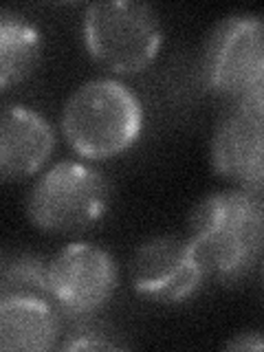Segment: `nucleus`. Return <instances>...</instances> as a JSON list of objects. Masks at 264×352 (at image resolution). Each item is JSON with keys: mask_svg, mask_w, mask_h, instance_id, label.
I'll return each instance as SVG.
<instances>
[{"mask_svg": "<svg viewBox=\"0 0 264 352\" xmlns=\"http://www.w3.org/2000/svg\"><path fill=\"white\" fill-rule=\"evenodd\" d=\"M55 148V132L38 110L11 104L0 117V174L7 183L38 174Z\"/></svg>", "mask_w": 264, "mask_h": 352, "instance_id": "obj_9", "label": "nucleus"}, {"mask_svg": "<svg viewBox=\"0 0 264 352\" xmlns=\"http://www.w3.org/2000/svg\"><path fill=\"white\" fill-rule=\"evenodd\" d=\"M236 104L264 124V69L249 82V86L236 99Z\"/></svg>", "mask_w": 264, "mask_h": 352, "instance_id": "obj_14", "label": "nucleus"}, {"mask_svg": "<svg viewBox=\"0 0 264 352\" xmlns=\"http://www.w3.org/2000/svg\"><path fill=\"white\" fill-rule=\"evenodd\" d=\"M139 97L110 77H95L66 99L62 132L69 146L84 159H113L130 150L143 130Z\"/></svg>", "mask_w": 264, "mask_h": 352, "instance_id": "obj_2", "label": "nucleus"}, {"mask_svg": "<svg viewBox=\"0 0 264 352\" xmlns=\"http://www.w3.org/2000/svg\"><path fill=\"white\" fill-rule=\"evenodd\" d=\"M82 38L93 60L115 73L135 75L157 60L163 27L146 3L102 0L86 7Z\"/></svg>", "mask_w": 264, "mask_h": 352, "instance_id": "obj_3", "label": "nucleus"}, {"mask_svg": "<svg viewBox=\"0 0 264 352\" xmlns=\"http://www.w3.org/2000/svg\"><path fill=\"white\" fill-rule=\"evenodd\" d=\"M42 36L38 27L14 11L0 14V86L20 84L40 62Z\"/></svg>", "mask_w": 264, "mask_h": 352, "instance_id": "obj_11", "label": "nucleus"}, {"mask_svg": "<svg viewBox=\"0 0 264 352\" xmlns=\"http://www.w3.org/2000/svg\"><path fill=\"white\" fill-rule=\"evenodd\" d=\"M108 198L102 172L82 161H60L31 185L27 216L47 234H80L106 214Z\"/></svg>", "mask_w": 264, "mask_h": 352, "instance_id": "obj_4", "label": "nucleus"}, {"mask_svg": "<svg viewBox=\"0 0 264 352\" xmlns=\"http://www.w3.org/2000/svg\"><path fill=\"white\" fill-rule=\"evenodd\" d=\"M62 337L60 311L51 300L27 295L0 297V348L44 352Z\"/></svg>", "mask_w": 264, "mask_h": 352, "instance_id": "obj_10", "label": "nucleus"}, {"mask_svg": "<svg viewBox=\"0 0 264 352\" xmlns=\"http://www.w3.org/2000/svg\"><path fill=\"white\" fill-rule=\"evenodd\" d=\"M209 269L187 236H159L137 247L130 282L141 297L159 304H183L203 289Z\"/></svg>", "mask_w": 264, "mask_h": 352, "instance_id": "obj_5", "label": "nucleus"}, {"mask_svg": "<svg viewBox=\"0 0 264 352\" xmlns=\"http://www.w3.org/2000/svg\"><path fill=\"white\" fill-rule=\"evenodd\" d=\"M262 280H264V269H262Z\"/></svg>", "mask_w": 264, "mask_h": 352, "instance_id": "obj_16", "label": "nucleus"}, {"mask_svg": "<svg viewBox=\"0 0 264 352\" xmlns=\"http://www.w3.org/2000/svg\"><path fill=\"white\" fill-rule=\"evenodd\" d=\"M51 300L71 319L93 317L119 286L115 258L93 242H71L49 260Z\"/></svg>", "mask_w": 264, "mask_h": 352, "instance_id": "obj_6", "label": "nucleus"}, {"mask_svg": "<svg viewBox=\"0 0 264 352\" xmlns=\"http://www.w3.org/2000/svg\"><path fill=\"white\" fill-rule=\"evenodd\" d=\"M62 350H119L124 348V344H119L113 337L106 333V328H102L95 322H77L73 328L64 335V341L60 344Z\"/></svg>", "mask_w": 264, "mask_h": 352, "instance_id": "obj_13", "label": "nucleus"}, {"mask_svg": "<svg viewBox=\"0 0 264 352\" xmlns=\"http://www.w3.org/2000/svg\"><path fill=\"white\" fill-rule=\"evenodd\" d=\"M214 170L242 190L264 194V124L238 104L218 119L212 135Z\"/></svg>", "mask_w": 264, "mask_h": 352, "instance_id": "obj_8", "label": "nucleus"}, {"mask_svg": "<svg viewBox=\"0 0 264 352\" xmlns=\"http://www.w3.org/2000/svg\"><path fill=\"white\" fill-rule=\"evenodd\" d=\"M190 238L209 278L240 282L264 256V196L242 187L205 196L192 212Z\"/></svg>", "mask_w": 264, "mask_h": 352, "instance_id": "obj_1", "label": "nucleus"}, {"mask_svg": "<svg viewBox=\"0 0 264 352\" xmlns=\"http://www.w3.org/2000/svg\"><path fill=\"white\" fill-rule=\"evenodd\" d=\"M264 69V18L236 14L218 22L209 33L201 75L216 95L238 99Z\"/></svg>", "mask_w": 264, "mask_h": 352, "instance_id": "obj_7", "label": "nucleus"}, {"mask_svg": "<svg viewBox=\"0 0 264 352\" xmlns=\"http://www.w3.org/2000/svg\"><path fill=\"white\" fill-rule=\"evenodd\" d=\"M27 295L51 300L49 262L33 253H11L0 267V297ZM53 302V300H51Z\"/></svg>", "mask_w": 264, "mask_h": 352, "instance_id": "obj_12", "label": "nucleus"}, {"mask_svg": "<svg viewBox=\"0 0 264 352\" xmlns=\"http://www.w3.org/2000/svg\"><path fill=\"white\" fill-rule=\"evenodd\" d=\"M229 350H264V335L256 330H247V333L236 335L231 341H227Z\"/></svg>", "mask_w": 264, "mask_h": 352, "instance_id": "obj_15", "label": "nucleus"}]
</instances>
